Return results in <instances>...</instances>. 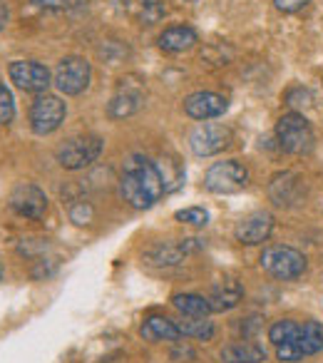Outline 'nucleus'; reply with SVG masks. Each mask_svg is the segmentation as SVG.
Returning <instances> with one entry per match:
<instances>
[{"instance_id":"nucleus-1","label":"nucleus","mask_w":323,"mask_h":363,"mask_svg":"<svg viewBox=\"0 0 323 363\" xmlns=\"http://www.w3.org/2000/svg\"><path fill=\"white\" fill-rule=\"evenodd\" d=\"M120 194L135 209H149L154 202H159L162 194H167L159 164L142 155H132L122 169Z\"/></svg>"},{"instance_id":"nucleus-2","label":"nucleus","mask_w":323,"mask_h":363,"mask_svg":"<svg viewBox=\"0 0 323 363\" xmlns=\"http://www.w3.org/2000/svg\"><path fill=\"white\" fill-rule=\"evenodd\" d=\"M276 137L278 145L288 155H308L313 150V130L308 120L298 112H288L276 122Z\"/></svg>"},{"instance_id":"nucleus-3","label":"nucleus","mask_w":323,"mask_h":363,"mask_svg":"<svg viewBox=\"0 0 323 363\" xmlns=\"http://www.w3.org/2000/svg\"><path fill=\"white\" fill-rule=\"evenodd\" d=\"M249 184V169L239 160H224L209 167L204 177V187L214 194H234L242 192Z\"/></svg>"},{"instance_id":"nucleus-4","label":"nucleus","mask_w":323,"mask_h":363,"mask_svg":"<svg viewBox=\"0 0 323 363\" xmlns=\"http://www.w3.org/2000/svg\"><path fill=\"white\" fill-rule=\"evenodd\" d=\"M261 269L266 274L276 279H283V281H291V279H298L303 272H306V259H303L301 252L291 247H268L264 249L261 254Z\"/></svg>"},{"instance_id":"nucleus-5","label":"nucleus","mask_w":323,"mask_h":363,"mask_svg":"<svg viewBox=\"0 0 323 363\" xmlns=\"http://www.w3.org/2000/svg\"><path fill=\"white\" fill-rule=\"evenodd\" d=\"M102 145L105 142L97 135H80L67 140L65 145L57 150V162L65 169H85L92 162H97V157L102 155Z\"/></svg>"},{"instance_id":"nucleus-6","label":"nucleus","mask_w":323,"mask_h":363,"mask_svg":"<svg viewBox=\"0 0 323 363\" xmlns=\"http://www.w3.org/2000/svg\"><path fill=\"white\" fill-rule=\"evenodd\" d=\"M90 62L82 60V57H65V60L57 62L55 67V87L62 92V95H80V92L87 90L90 85Z\"/></svg>"},{"instance_id":"nucleus-7","label":"nucleus","mask_w":323,"mask_h":363,"mask_svg":"<svg viewBox=\"0 0 323 363\" xmlns=\"http://www.w3.org/2000/svg\"><path fill=\"white\" fill-rule=\"evenodd\" d=\"M67 115L65 102L57 95H40L30 105V127L38 135H50L62 125Z\"/></svg>"},{"instance_id":"nucleus-8","label":"nucleus","mask_w":323,"mask_h":363,"mask_svg":"<svg viewBox=\"0 0 323 363\" xmlns=\"http://www.w3.org/2000/svg\"><path fill=\"white\" fill-rule=\"evenodd\" d=\"M232 145V130L217 122H207V125L197 127L189 137V147L197 157H212L224 152Z\"/></svg>"},{"instance_id":"nucleus-9","label":"nucleus","mask_w":323,"mask_h":363,"mask_svg":"<svg viewBox=\"0 0 323 363\" xmlns=\"http://www.w3.org/2000/svg\"><path fill=\"white\" fill-rule=\"evenodd\" d=\"M11 207L18 217L42 219L47 212V197L40 187H35L30 182H21L11 192Z\"/></svg>"},{"instance_id":"nucleus-10","label":"nucleus","mask_w":323,"mask_h":363,"mask_svg":"<svg viewBox=\"0 0 323 363\" xmlns=\"http://www.w3.org/2000/svg\"><path fill=\"white\" fill-rule=\"evenodd\" d=\"M8 75L21 90L26 92H45L50 87V70L35 60H18L8 67Z\"/></svg>"},{"instance_id":"nucleus-11","label":"nucleus","mask_w":323,"mask_h":363,"mask_svg":"<svg viewBox=\"0 0 323 363\" xmlns=\"http://www.w3.org/2000/svg\"><path fill=\"white\" fill-rule=\"evenodd\" d=\"M303 194H306L303 179L293 172H281L268 182V199L276 207H293V204L301 202Z\"/></svg>"},{"instance_id":"nucleus-12","label":"nucleus","mask_w":323,"mask_h":363,"mask_svg":"<svg viewBox=\"0 0 323 363\" xmlns=\"http://www.w3.org/2000/svg\"><path fill=\"white\" fill-rule=\"evenodd\" d=\"M202 247L199 239H184V242H162L154 244L152 249H147L144 259L152 267H177L187 254L197 252Z\"/></svg>"},{"instance_id":"nucleus-13","label":"nucleus","mask_w":323,"mask_h":363,"mask_svg":"<svg viewBox=\"0 0 323 363\" xmlns=\"http://www.w3.org/2000/svg\"><path fill=\"white\" fill-rule=\"evenodd\" d=\"M273 232V217L268 212H251L249 217H244L242 222L234 229V237L237 242L254 247V244H261L271 237Z\"/></svg>"},{"instance_id":"nucleus-14","label":"nucleus","mask_w":323,"mask_h":363,"mask_svg":"<svg viewBox=\"0 0 323 363\" xmlns=\"http://www.w3.org/2000/svg\"><path fill=\"white\" fill-rule=\"evenodd\" d=\"M227 107V97L217 95V92H194L184 100V112L192 120H212V117L224 115Z\"/></svg>"},{"instance_id":"nucleus-15","label":"nucleus","mask_w":323,"mask_h":363,"mask_svg":"<svg viewBox=\"0 0 323 363\" xmlns=\"http://www.w3.org/2000/svg\"><path fill=\"white\" fill-rule=\"evenodd\" d=\"M244 298V286L237 279H224L217 286H212L207 301L212 306V311L222 313V311H232L234 306H239V301Z\"/></svg>"},{"instance_id":"nucleus-16","label":"nucleus","mask_w":323,"mask_h":363,"mask_svg":"<svg viewBox=\"0 0 323 363\" xmlns=\"http://www.w3.org/2000/svg\"><path fill=\"white\" fill-rule=\"evenodd\" d=\"M140 105H142L140 82H137V85H120L117 95L112 97L110 105H107V112H110V117H115V120H122V117L135 115V112L140 110Z\"/></svg>"},{"instance_id":"nucleus-17","label":"nucleus","mask_w":323,"mask_h":363,"mask_svg":"<svg viewBox=\"0 0 323 363\" xmlns=\"http://www.w3.org/2000/svg\"><path fill=\"white\" fill-rule=\"evenodd\" d=\"M140 336L144 338V341H179L182 331H179V326L172 321V318L149 316V318H144V323H142Z\"/></svg>"},{"instance_id":"nucleus-18","label":"nucleus","mask_w":323,"mask_h":363,"mask_svg":"<svg viewBox=\"0 0 323 363\" xmlns=\"http://www.w3.org/2000/svg\"><path fill=\"white\" fill-rule=\"evenodd\" d=\"M197 30L189 26H174L167 28V30L159 35V48L164 52H184L189 48L197 45Z\"/></svg>"},{"instance_id":"nucleus-19","label":"nucleus","mask_w":323,"mask_h":363,"mask_svg":"<svg viewBox=\"0 0 323 363\" xmlns=\"http://www.w3.org/2000/svg\"><path fill=\"white\" fill-rule=\"evenodd\" d=\"M266 358V351L256 343H232V346L222 348V361L224 363H259Z\"/></svg>"},{"instance_id":"nucleus-20","label":"nucleus","mask_w":323,"mask_h":363,"mask_svg":"<svg viewBox=\"0 0 323 363\" xmlns=\"http://www.w3.org/2000/svg\"><path fill=\"white\" fill-rule=\"evenodd\" d=\"M172 303L179 313H184V316H189V318H204L212 311L207 296H199V294H177V296L172 298Z\"/></svg>"},{"instance_id":"nucleus-21","label":"nucleus","mask_w":323,"mask_h":363,"mask_svg":"<svg viewBox=\"0 0 323 363\" xmlns=\"http://www.w3.org/2000/svg\"><path fill=\"white\" fill-rule=\"evenodd\" d=\"M298 346H301L303 356H313V353L323 351V326L318 321H306L298 333Z\"/></svg>"},{"instance_id":"nucleus-22","label":"nucleus","mask_w":323,"mask_h":363,"mask_svg":"<svg viewBox=\"0 0 323 363\" xmlns=\"http://www.w3.org/2000/svg\"><path fill=\"white\" fill-rule=\"evenodd\" d=\"M298 333H301V326H298V323H293V321H288V318L276 321L271 328H268V338H271V343H276V346L298 341Z\"/></svg>"},{"instance_id":"nucleus-23","label":"nucleus","mask_w":323,"mask_h":363,"mask_svg":"<svg viewBox=\"0 0 323 363\" xmlns=\"http://www.w3.org/2000/svg\"><path fill=\"white\" fill-rule=\"evenodd\" d=\"M179 331L184 333V336H192V338H202V341H209V338L214 336V326L212 321H207V316L204 318H192V321H182L177 323Z\"/></svg>"},{"instance_id":"nucleus-24","label":"nucleus","mask_w":323,"mask_h":363,"mask_svg":"<svg viewBox=\"0 0 323 363\" xmlns=\"http://www.w3.org/2000/svg\"><path fill=\"white\" fill-rule=\"evenodd\" d=\"M283 102H286L291 110H308L313 105V95L306 87H291V90L283 92Z\"/></svg>"},{"instance_id":"nucleus-25","label":"nucleus","mask_w":323,"mask_h":363,"mask_svg":"<svg viewBox=\"0 0 323 363\" xmlns=\"http://www.w3.org/2000/svg\"><path fill=\"white\" fill-rule=\"evenodd\" d=\"M174 219L182 224H189V227H207L209 224V214H207V209H202V207L179 209V212L174 214Z\"/></svg>"},{"instance_id":"nucleus-26","label":"nucleus","mask_w":323,"mask_h":363,"mask_svg":"<svg viewBox=\"0 0 323 363\" xmlns=\"http://www.w3.org/2000/svg\"><path fill=\"white\" fill-rule=\"evenodd\" d=\"M16 117V102H13V95L3 82H0V125H8Z\"/></svg>"},{"instance_id":"nucleus-27","label":"nucleus","mask_w":323,"mask_h":363,"mask_svg":"<svg viewBox=\"0 0 323 363\" xmlns=\"http://www.w3.org/2000/svg\"><path fill=\"white\" fill-rule=\"evenodd\" d=\"M164 16H167V6H164V3H157V0H152V3H144L142 21H144L147 26H154V23H159Z\"/></svg>"},{"instance_id":"nucleus-28","label":"nucleus","mask_w":323,"mask_h":363,"mask_svg":"<svg viewBox=\"0 0 323 363\" xmlns=\"http://www.w3.org/2000/svg\"><path fill=\"white\" fill-rule=\"evenodd\" d=\"M92 217H95V209H92L87 202H75L70 207V219L77 224V227H82V224H90Z\"/></svg>"},{"instance_id":"nucleus-29","label":"nucleus","mask_w":323,"mask_h":363,"mask_svg":"<svg viewBox=\"0 0 323 363\" xmlns=\"http://www.w3.org/2000/svg\"><path fill=\"white\" fill-rule=\"evenodd\" d=\"M308 3H311V0H273V6L281 13H298V11H303Z\"/></svg>"},{"instance_id":"nucleus-30","label":"nucleus","mask_w":323,"mask_h":363,"mask_svg":"<svg viewBox=\"0 0 323 363\" xmlns=\"http://www.w3.org/2000/svg\"><path fill=\"white\" fill-rule=\"evenodd\" d=\"M40 8H67V0H33Z\"/></svg>"},{"instance_id":"nucleus-31","label":"nucleus","mask_w":323,"mask_h":363,"mask_svg":"<svg viewBox=\"0 0 323 363\" xmlns=\"http://www.w3.org/2000/svg\"><path fill=\"white\" fill-rule=\"evenodd\" d=\"M6 26H8V3L6 0H0V33H3Z\"/></svg>"},{"instance_id":"nucleus-32","label":"nucleus","mask_w":323,"mask_h":363,"mask_svg":"<svg viewBox=\"0 0 323 363\" xmlns=\"http://www.w3.org/2000/svg\"><path fill=\"white\" fill-rule=\"evenodd\" d=\"M85 3H90V0H67V8H72V6H85Z\"/></svg>"},{"instance_id":"nucleus-33","label":"nucleus","mask_w":323,"mask_h":363,"mask_svg":"<svg viewBox=\"0 0 323 363\" xmlns=\"http://www.w3.org/2000/svg\"><path fill=\"white\" fill-rule=\"evenodd\" d=\"M187 3H194V0H187Z\"/></svg>"}]
</instances>
